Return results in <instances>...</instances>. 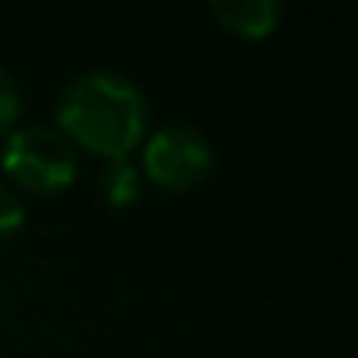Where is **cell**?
<instances>
[{"label": "cell", "mask_w": 358, "mask_h": 358, "mask_svg": "<svg viewBox=\"0 0 358 358\" xmlns=\"http://www.w3.org/2000/svg\"><path fill=\"white\" fill-rule=\"evenodd\" d=\"M99 187H102V197L106 204L113 208H130L141 201V190H144V176H141V165H134L130 158H113L106 162L102 176H99Z\"/></svg>", "instance_id": "5"}, {"label": "cell", "mask_w": 358, "mask_h": 358, "mask_svg": "<svg viewBox=\"0 0 358 358\" xmlns=\"http://www.w3.org/2000/svg\"><path fill=\"white\" fill-rule=\"evenodd\" d=\"M215 144L187 123L151 130L141 141V176L162 190H190L211 176Z\"/></svg>", "instance_id": "3"}, {"label": "cell", "mask_w": 358, "mask_h": 358, "mask_svg": "<svg viewBox=\"0 0 358 358\" xmlns=\"http://www.w3.org/2000/svg\"><path fill=\"white\" fill-rule=\"evenodd\" d=\"M22 225H25V204H22L18 190L0 183V243L15 239L22 232Z\"/></svg>", "instance_id": "7"}, {"label": "cell", "mask_w": 358, "mask_h": 358, "mask_svg": "<svg viewBox=\"0 0 358 358\" xmlns=\"http://www.w3.org/2000/svg\"><path fill=\"white\" fill-rule=\"evenodd\" d=\"M151 106L141 85L116 71H88L57 99V130L78 148L106 162L130 158L148 137Z\"/></svg>", "instance_id": "1"}, {"label": "cell", "mask_w": 358, "mask_h": 358, "mask_svg": "<svg viewBox=\"0 0 358 358\" xmlns=\"http://www.w3.org/2000/svg\"><path fill=\"white\" fill-rule=\"evenodd\" d=\"M0 165L25 194H60L78 176V148L50 123H25L4 134Z\"/></svg>", "instance_id": "2"}, {"label": "cell", "mask_w": 358, "mask_h": 358, "mask_svg": "<svg viewBox=\"0 0 358 358\" xmlns=\"http://www.w3.org/2000/svg\"><path fill=\"white\" fill-rule=\"evenodd\" d=\"M22 116V88L11 78V71L0 64V134H11Z\"/></svg>", "instance_id": "6"}, {"label": "cell", "mask_w": 358, "mask_h": 358, "mask_svg": "<svg viewBox=\"0 0 358 358\" xmlns=\"http://www.w3.org/2000/svg\"><path fill=\"white\" fill-rule=\"evenodd\" d=\"M211 15L232 36L264 39L281 25V0H211Z\"/></svg>", "instance_id": "4"}]
</instances>
